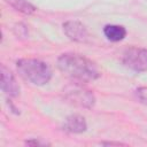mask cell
<instances>
[{
	"label": "cell",
	"mask_w": 147,
	"mask_h": 147,
	"mask_svg": "<svg viewBox=\"0 0 147 147\" xmlns=\"http://www.w3.org/2000/svg\"><path fill=\"white\" fill-rule=\"evenodd\" d=\"M64 98L71 105L83 108H91L95 103V98L93 93L79 84L68 86L64 90Z\"/></svg>",
	"instance_id": "cell-3"
},
{
	"label": "cell",
	"mask_w": 147,
	"mask_h": 147,
	"mask_svg": "<svg viewBox=\"0 0 147 147\" xmlns=\"http://www.w3.org/2000/svg\"><path fill=\"white\" fill-rule=\"evenodd\" d=\"M86 121L80 115H70L67 117L63 129L71 133H82L86 131Z\"/></svg>",
	"instance_id": "cell-7"
},
{
	"label": "cell",
	"mask_w": 147,
	"mask_h": 147,
	"mask_svg": "<svg viewBox=\"0 0 147 147\" xmlns=\"http://www.w3.org/2000/svg\"><path fill=\"white\" fill-rule=\"evenodd\" d=\"M18 74L33 85H45L52 78V70L47 63L37 59H21L16 62Z\"/></svg>",
	"instance_id": "cell-2"
},
{
	"label": "cell",
	"mask_w": 147,
	"mask_h": 147,
	"mask_svg": "<svg viewBox=\"0 0 147 147\" xmlns=\"http://www.w3.org/2000/svg\"><path fill=\"white\" fill-rule=\"evenodd\" d=\"M105 145H122L119 142H105Z\"/></svg>",
	"instance_id": "cell-11"
},
{
	"label": "cell",
	"mask_w": 147,
	"mask_h": 147,
	"mask_svg": "<svg viewBox=\"0 0 147 147\" xmlns=\"http://www.w3.org/2000/svg\"><path fill=\"white\" fill-rule=\"evenodd\" d=\"M103 33L110 41H121L126 36V30L122 25L108 24L103 28Z\"/></svg>",
	"instance_id": "cell-8"
},
{
	"label": "cell",
	"mask_w": 147,
	"mask_h": 147,
	"mask_svg": "<svg viewBox=\"0 0 147 147\" xmlns=\"http://www.w3.org/2000/svg\"><path fill=\"white\" fill-rule=\"evenodd\" d=\"M57 67L65 76L78 83L95 80L101 75L93 61L76 53L62 54L57 59Z\"/></svg>",
	"instance_id": "cell-1"
},
{
	"label": "cell",
	"mask_w": 147,
	"mask_h": 147,
	"mask_svg": "<svg viewBox=\"0 0 147 147\" xmlns=\"http://www.w3.org/2000/svg\"><path fill=\"white\" fill-rule=\"evenodd\" d=\"M7 1L13 8H15L16 10L23 14L30 15L36 11V7L32 3H30L28 0H7Z\"/></svg>",
	"instance_id": "cell-9"
},
{
	"label": "cell",
	"mask_w": 147,
	"mask_h": 147,
	"mask_svg": "<svg viewBox=\"0 0 147 147\" xmlns=\"http://www.w3.org/2000/svg\"><path fill=\"white\" fill-rule=\"evenodd\" d=\"M63 31L65 36L77 42H86L88 39V32L85 25L78 21H68L63 24Z\"/></svg>",
	"instance_id": "cell-5"
},
{
	"label": "cell",
	"mask_w": 147,
	"mask_h": 147,
	"mask_svg": "<svg viewBox=\"0 0 147 147\" xmlns=\"http://www.w3.org/2000/svg\"><path fill=\"white\" fill-rule=\"evenodd\" d=\"M122 61L126 68L136 72L147 71V49L130 47L123 53Z\"/></svg>",
	"instance_id": "cell-4"
},
{
	"label": "cell",
	"mask_w": 147,
	"mask_h": 147,
	"mask_svg": "<svg viewBox=\"0 0 147 147\" xmlns=\"http://www.w3.org/2000/svg\"><path fill=\"white\" fill-rule=\"evenodd\" d=\"M137 95H138V99L142 103L147 105V87H140V88H138L137 90Z\"/></svg>",
	"instance_id": "cell-10"
},
{
	"label": "cell",
	"mask_w": 147,
	"mask_h": 147,
	"mask_svg": "<svg viewBox=\"0 0 147 147\" xmlns=\"http://www.w3.org/2000/svg\"><path fill=\"white\" fill-rule=\"evenodd\" d=\"M1 90L6 95L11 98L17 96L21 91L14 75L5 65H1Z\"/></svg>",
	"instance_id": "cell-6"
}]
</instances>
